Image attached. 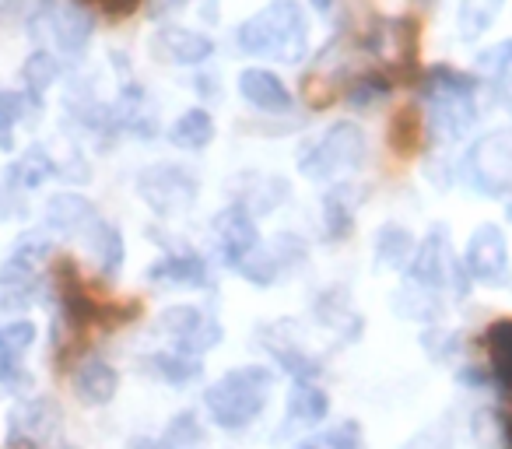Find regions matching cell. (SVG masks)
I'll list each match as a JSON object with an SVG mask.
<instances>
[{
	"mask_svg": "<svg viewBox=\"0 0 512 449\" xmlns=\"http://www.w3.org/2000/svg\"><path fill=\"white\" fill-rule=\"evenodd\" d=\"M235 43L246 57L299 64L309 57V18L299 0H271L249 15L235 32Z\"/></svg>",
	"mask_w": 512,
	"mask_h": 449,
	"instance_id": "6da1fadb",
	"label": "cell"
},
{
	"mask_svg": "<svg viewBox=\"0 0 512 449\" xmlns=\"http://www.w3.org/2000/svg\"><path fill=\"white\" fill-rule=\"evenodd\" d=\"M425 130L435 144H456L477 123V81L453 67H428L421 74Z\"/></svg>",
	"mask_w": 512,
	"mask_h": 449,
	"instance_id": "7a4b0ae2",
	"label": "cell"
},
{
	"mask_svg": "<svg viewBox=\"0 0 512 449\" xmlns=\"http://www.w3.org/2000/svg\"><path fill=\"white\" fill-rule=\"evenodd\" d=\"M274 393V372L264 365H239V369L225 372L218 383L204 390V407L214 418L218 428L228 432H242L256 414L264 411L267 400Z\"/></svg>",
	"mask_w": 512,
	"mask_h": 449,
	"instance_id": "3957f363",
	"label": "cell"
},
{
	"mask_svg": "<svg viewBox=\"0 0 512 449\" xmlns=\"http://www.w3.org/2000/svg\"><path fill=\"white\" fill-rule=\"evenodd\" d=\"M92 15L81 0H36L29 11V36L57 60H81L92 43Z\"/></svg>",
	"mask_w": 512,
	"mask_h": 449,
	"instance_id": "277c9868",
	"label": "cell"
},
{
	"mask_svg": "<svg viewBox=\"0 0 512 449\" xmlns=\"http://www.w3.org/2000/svg\"><path fill=\"white\" fill-rule=\"evenodd\" d=\"M365 130L355 120H337L330 123L323 134H316L313 141H306L299 148V172L313 183H330V179L344 176V172H355L365 162Z\"/></svg>",
	"mask_w": 512,
	"mask_h": 449,
	"instance_id": "5b68a950",
	"label": "cell"
},
{
	"mask_svg": "<svg viewBox=\"0 0 512 449\" xmlns=\"http://www.w3.org/2000/svg\"><path fill=\"white\" fill-rule=\"evenodd\" d=\"M463 183L481 197H505L512 190V130H488L467 148L460 162Z\"/></svg>",
	"mask_w": 512,
	"mask_h": 449,
	"instance_id": "8992f818",
	"label": "cell"
},
{
	"mask_svg": "<svg viewBox=\"0 0 512 449\" xmlns=\"http://www.w3.org/2000/svg\"><path fill=\"white\" fill-rule=\"evenodd\" d=\"M407 281L421 288H446L453 299H463L470 292V274L463 267V257H456L453 243H449L446 229H432L414 250V260L407 267Z\"/></svg>",
	"mask_w": 512,
	"mask_h": 449,
	"instance_id": "52a82bcc",
	"label": "cell"
},
{
	"mask_svg": "<svg viewBox=\"0 0 512 449\" xmlns=\"http://www.w3.org/2000/svg\"><path fill=\"white\" fill-rule=\"evenodd\" d=\"M137 193L141 200L158 214V218H176V214L190 211L193 200L200 193V183L186 165L158 162L137 176Z\"/></svg>",
	"mask_w": 512,
	"mask_h": 449,
	"instance_id": "ba28073f",
	"label": "cell"
},
{
	"mask_svg": "<svg viewBox=\"0 0 512 449\" xmlns=\"http://www.w3.org/2000/svg\"><path fill=\"white\" fill-rule=\"evenodd\" d=\"M158 327L172 337V351H179V355H193V358H204L207 351L218 348L221 337H225L221 323L200 306H169V309H162V316H158Z\"/></svg>",
	"mask_w": 512,
	"mask_h": 449,
	"instance_id": "9c48e42d",
	"label": "cell"
},
{
	"mask_svg": "<svg viewBox=\"0 0 512 449\" xmlns=\"http://www.w3.org/2000/svg\"><path fill=\"white\" fill-rule=\"evenodd\" d=\"M463 267H467L470 281H481V285H509V243H505L502 229L481 221L467 239V250H463Z\"/></svg>",
	"mask_w": 512,
	"mask_h": 449,
	"instance_id": "30bf717a",
	"label": "cell"
},
{
	"mask_svg": "<svg viewBox=\"0 0 512 449\" xmlns=\"http://www.w3.org/2000/svg\"><path fill=\"white\" fill-rule=\"evenodd\" d=\"M211 232H214V246H218L221 260H225L232 271H239V267L256 253V246H260L256 218L239 204L221 207L211 221Z\"/></svg>",
	"mask_w": 512,
	"mask_h": 449,
	"instance_id": "8fae6325",
	"label": "cell"
},
{
	"mask_svg": "<svg viewBox=\"0 0 512 449\" xmlns=\"http://www.w3.org/2000/svg\"><path fill=\"white\" fill-rule=\"evenodd\" d=\"M306 260V243L299 236H274L271 243H260L256 253L239 267V274L256 288H271L281 274H292Z\"/></svg>",
	"mask_w": 512,
	"mask_h": 449,
	"instance_id": "7c38bea8",
	"label": "cell"
},
{
	"mask_svg": "<svg viewBox=\"0 0 512 449\" xmlns=\"http://www.w3.org/2000/svg\"><path fill=\"white\" fill-rule=\"evenodd\" d=\"M148 50L158 64L172 67H200L214 57V39L207 32L183 29V25H162L148 39Z\"/></svg>",
	"mask_w": 512,
	"mask_h": 449,
	"instance_id": "4fadbf2b",
	"label": "cell"
},
{
	"mask_svg": "<svg viewBox=\"0 0 512 449\" xmlns=\"http://www.w3.org/2000/svg\"><path fill=\"white\" fill-rule=\"evenodd\" d=\"M239 95L249 109L267 116H285L295 106L288 85L274 71H267V67H246L239 74Z\"/></svg>",
	"mask_w": 512,
	"mask_h": 449,
	"instance_id": "5bb4252c",
	"label": "cell"
},
{
	"mask_svg": "<svg viewBox=\"0 0 512 449\" xmlns=\"http://www.w3.org/2000/svg\"><path fill=\"white\" fill-rule=\"evenodd\" d=\"M57 407L46 397H29L11 411L8 418V442H22V446H39V442L53 439L57 432Z\"/></svg>",
	"mask_w": 512,
	"mask_h": 449,
	"instance_id": "9a60e30c",
	"label": "cell"
},
{
	"mask_svg": "<svg viewBox=\"0 0 512 449\" xmlns=\"http://www.w3.org/2000/svg\"><path fill=\"white\" fill-rule=\"evenodd\" d=\"M95 221H99V211H95L92 200L81 197V193H57V197H50V204H46V211H43L46 232H57V236L81 239Z\"/></svg>",
	"mask_w": 512,
	"mask_h": 449,
	"instance_id": "2e32d148",
	"label": "cell"
},
{
	"mask_svg": "<svg viewBox=\"0 0 512 449\" xmlns=\"http://www.w3.org/2000/svg\"><path fill=\"white\" fill-rule=\"evenodd\" d=\"M148 281L158 288H207L211 285V267L197 253H165L148 271Z\"/></svg>",
	"mask_w": 512,
	"mask_h": 449,
	"instance_id": "e0dca14e",
	"label": "cell"
},
{
	"mask_svg": "<svg viewBox=\"0 0 512 449\" xmlns=\"http://www.w3.org/2000/svg\"><path fill=\"white\" fill-rule=\"evenodd\" d=\"M109 116H113L116 130H127V134H137V137H151L158 130L155 102L148 99V92H144L141 85H123L113 109H109Z\"/></svg>",
	"mask_w": 512,
	"mask_h": 449,
	"instance_id": "ac0fdd59",
	"label": "cell"
},
{
	"mask_svg": "<svg viewBox=\"0 0 512 449\" xmlns=\"http://www.w3.org/2000/svg\"><path fill=\"white\" fill-rule=\"evenodd\" d=\"M71 386H74V393L85 400V404L102 407V404H109V400L116 397L120 376H116V369L106 362V358L88 355V358H81L78 369L71 372Z\"/></svg>",
	"mask_w": 512,
	"mask_h": 449,
	"instance_id": "d6986e66",
	"label": "cell"
},
{
	"mask_svg": "<svg viewBox=\"0 0 512 449\" xmlns=\"http://www.w3.org/2000/svg\"><path fill=\"white\" fill-rule=\"evenodd\" d=\"M81 243H85V250L92 253V264L95 271L102 274L106 281H116L123 271V257H127V250H123V236L116 225H109V221H95L92 229L81 236Z\"/></svg>",
	"mask_w": 512,
	"mask_h": 449,
	"instance_id": "ffe728a7",
	"label": "cell"
},
{
	"mask_svg": "<svg viewBox=\"0 0 512 449\" xmlns=\"http://www.w3.org/2000/svg\"><path fill=\"white\" fill-rule=\"evenodd\" d=\"M355 214H358V190L348 183H337L323 193V232L327 239H348L355 232Z\"/></svg>",
	"mask_w": 512,
	"mask_h": 449,
	"instance_id": "44dd1931",
	"label": "cell"
},
{
	"mask_svg": "<svg viewBox=\"0 0 512 449\" xmlns=\"http://www.w3.org/2000/svg\"><path fill=\"white\" fill-rule=\"evenodd\" d=\"M57 172H60L57 158H53L43 144H32V148H25L22 155L8 165V176L4 179H8L11 190H39V186L57 176Z\"/></svg>",
	"mask_w": 512,
	"mask_h": 449,
	"instance_id": "7402d4cb",
	"label": "cell"
},
{
	"mask_svg": "<svg viewBox=\"0 0 512 449\" xmlns=\"http://www.w3.org/2000/svg\"><path fill=\"white\" fill-rule=\"evenodd\" d=\"M316 320H320L323 327L337 330L344 341H358V337H362V316L351 309V299L344 288H330V292H323L320 299H316Z\"/></svg>",
	"mask_w": 512,
	"mask_h": 449,
	"instance_id": "603a6c76",
	"label": "cell"
},
{
	"mask_svg": "<svg viewBox=\"0 0 512 449\" xmlns=\"http://www.w3.org/2000/svg\"><path fill=\"white\" fill-rule=\"evenodd\" d=\"M414 250H418V243H414V236L404 225H383L376 232V246H372L379 271H407L414 260Z\"/></svg>",
	"mask_w": 512,
	"mask_h": 449,
	"instance_id": "cb8c5ba5",
	"label": "cell"
},
{
	"mask_svg": "<svg viewBox=\"0 0 512 449\" xmlns=\"http://www.w3.org/2000/svg\"><path fill=\"white\" fill-rule=\"evenodd\" d=\"M214 134H218V127H214V116L207 113L204 106L186 109L169 127V141H172V148H179V151H204L207 144L214 141Z\"/></svg>",
	"mask_w": 512,
	"mask_h": 449,
	"instance_id": "d4e9b609",
	"label": "cell"
},
{
	"mask_svg": "<svg viewBox=\"0 0 512 449\" xmlns=\"http://www.w3.org/2000/svg\"><path fill=\"white\" fill-rule=\"evenodd\" d=\"M60 78V60L53 57L50 50H43V46H36V50L25 57L22 64V85H25V102H43V95L50 92L53 85H57Z\"/></svg>",
	"mask_w": 512,
	"mask_h": 449,
	"instance_id": "484cf974",
	"label": "cell"
},
{
	"mask_svg": "<svg viewBox=\"0 0 512 449\" xmlns=\"http://www.w3.org/2000/svg\"><path fill=\"white\" fill-rule=\"evenodd\" d=\"M330 414V397L323 393V386L316 383H295L288 393L285 418L288 425H320Z\"/></svg>",
	"mask_w": 512,
	"mask_h": 449,
	"instance_id": "4316f807",
	"label": "cell"
},
{
	"mask_svg": "<svg viewBox=\"0 0 512 449\" xmlns=\"http://www.w3.org/2000/svg\"><path fill=\"white\" fill-rule=\"evenodd\" d=\"M393 313L404 316V320L414 323H435L442 316V299L432 292V288H421L407 281L397 295H393Z\"/></svg>",
	"mask_w": 512,
	"mask_h": 449,
	"instance_id": "83f0119b",
	"label": "cell"
},
{
	"mask_svg": "<svg viewBox=\"0 0 512 449\" xmlns=\"http://www.w3.org/2000/svg\"><path fill=\"white\" fill-rule=\"evenodd\" d=\"M484 341L491 355V379L498 390L512 393V320H498L495 327H488Z\"/></svg>",
	"mask_w": 512,
	"mask_h": 449,
	"instance_id": "f1b7e54d",
	"label": "cell"
},
{
	"mask_svg": "<svg viewBox=\"0 0 512 449\" xmlns=\"http://www.w3.org/2000/svg\"><path fill=\"white\" fill-rule=\"evenodd\" d=\"M425 113H418V109H400L397 116L390 120V148L397 151V155L411 158L418 155L421 148H425Z\"/></svg>",
	"mask_w": 512,
	"mask_h": 449,
	"instance_id": "f546056e",
	"label": "cell"
},
{
	"mask_svg": "<svg viewBox=\"0 0 512 449\" xmlns=\"http://www.w3.org/2000/svg\"><path fill=\"white\" fill-rule=\"evenodd\" d=\"M505 0H460V11H456V29H460L463 43H474L484 32L495 25L498 11H502Z\"/></svg>",
	"mask_w": 512,
	"mask_h": 449,
	"instance_id": "4dcf8cb0",
	"label": "cell"
},
{
	"mask_svg": "<svg viewBox=\"0 0 512 449\" xmlns=\"http://www.w3.org/2000/svg\"><path fill=\"white\" fill-rule=\"evenodd\" d=\"M200 358L193 355H179V351H155L148 355V372L158 376L162 383H172V386H186L200 376Z\"/></svg>",
	"mask_w": 512,
	"mask_h": 449,
	"instance_id": "1f68e13d",
	"label": "cell"
},
{
	"mask_svg": "<svg viewBox=\"0 0 512 449\" xmlns=\"http://www.w3.org/2000/svg\"><path fill=\"white\" fill-rule=\"evenodd\" d=\"M25 109H29V102H25L22 92L0 88V151L15 148V130L22 123Z\"/></svg>",
	"mask_w": 512,
	"mask_h": 449,
	"instance_id": "d6a6232c",
	"label": "cell"
},
{
	"mask_svg": "<svg viewBox=\"0 0 512 449\" xmlns=\"http://www.w3.org/2000/svg\"><path fill=\"white\" fill-rule=\"evenodd\" d=\"M200 442H204V428H200V421H197V414H193V411L176 414V418L169 421V428H165V435H162L165 449H197Z\"/></svg>",
	"mask_w": 512,
	"mask_h": 449,
	"instance_id": "836d02e7",
	"label": "cell"
},
{
	"mask_svg": "<svg viewBox=\"0 0 512 449\" xmlns=\"http://www.w3.org/2000/svg\"><path fill=\"white\" fill-rule=\"evenodd\" d=\"M477 71L488 74V78L498 81V85H512V39L477 53Z\"/></svg>",
	"mask_w": 512,
	"mask_h": 449,
	"instance_id": "e575fe53",
	"label": "cell"
},
{
	"mask_svg": "<svg viewBox=\"0 0 512 449\" xmlns=\"http://www.w3.org/2000/svg\"><path fill=\"white\" fill-rule=\"evenodd\" d=\"M421 348H425V355L432 358V362L446 365V362H453V355L460 351V334L442 330V327H425V334H421Z\"/></svg>",
	"mask_w": 512,
	"mask_h": 449,
	"instance_id": "d590c367",
	"label": "cell"
},
{
	"mask_svg": "<svg viewBox=\"0 0 512 449\" xmlns=\"http://www.w3.org/2000/svg\"><path fill=\"white\" fill-rule=\"evenodd\" d=\"M390 92H393L390 81L379 78V74H372V78L351 81V85H348V102H351V106H376V102H383Z\"/></svg>",
	"mask_w": 512,
	"mask_h": 449,
	"instance_id": "8d00e7d4",
	"label": "cell"
},
{
	"mask_svg": "<svg viewBox=\"0 0 512 449\" xmlns=\"http://www.w3.org/2000/svg\"><path fill=\"white\" fill-rule=\"evenodd\" d=\"M323 449H365V435L358 421H341L337 428H330L327 435H320Z\"/></svg>",
	"mask_w": 512,
	"mask_h": 449,
	"instance_id": "74e56055",
	"label": "cell"
},
{
	"mask_svg": "<svg viewBox=\"0 0 512 449\" xmlns=\"http://www.w3.org/2000/svg\"><path fill=\"white\" fill-rule=\"evenodd\" d=\"M22 358L25 355H18V351L8 344V337H4V330H0V383H8V386H22L25 383Z\"/></svg>",
	"mask_w": 512,
	"mask_h": 449,
	"instance_id": "f35d334b",
	"label": "cell"
},
{
	"mask_svg": "<svg viewBox=\"0 0 512 449\" xmlns=\"http://www.w3.org/2000/svg\"><path fill=\"white\" fill-rule=\"evenodd\" d=\"M404 449H453V428L442 421V425L425 428L421 435H414Z\"/></svg>",
	"mask_w": 512,
	"mask_h": 449,
	"instance_id": "ab89813d",
	"label": "cell"
},
{
	"mask_svg": "<svg viewBox=\"0 0 512 449\" xmlns=\"http://www.w3.org/2000/svg\"><path fill=\"white\" fill-rule=\"evenodd\" d=\"M190 0H148L144 4V15L151 18V22H162V18H172L176 11H183Z\"/></svg>",
	"mask_w": 512,
	"mask_h": 449,
	"instance_id": "60d3db41",
	"label": "cell"
},
{
	"mask_svg": "<svg viewBox=\"0 0 512 449\" xmlns=\"http://www.w3.org/2000/svg\"><path fill=\"white\" fill-rule=\"evenodd\" d=\"M99 4L109 18H130L137 8H141V0H99Z\"/></svg>",
	"mask_w": 512,
	"mask_h": 449,
	"instance_id": "b9f144b4",
	"label": "cell"
},
{
	"mask_svg": "<svg viewBox=\"0 0 512 449\" xmlns=\"http://www.w3.org/2000/svg\"><path fill=\"white\" fill-rule=\"evenodd\" d=\"M460 383H467V386H477V390H481V386H495V379H491V372H481L474 365V369H460Z\"/></svg>",
	"mask_w": 512,
	"mask_h": 449,
	"instance_id": "7bdbcfd3",
	"label": "cell"
},
{
	"mask_svg": "<svg viewBox=\"0 0 512 449\" xmlns=\"http://www.w3.org/2000/svg\"><path fill=\"white\" fill-rule=\"evenodd\" d=\"M313 4V11H330L334 8V0H309Z\"/></svg>",
	"mask_w": 512,
	"mask_h": 449,
	"instance_id": "ee69618b",
	"label": "cell"
},
{
	"mask_svg": "<svg viewBox=\"0 0 512 449\" xmlns=\"http://www.w3.org/2000/svg\"><path fill=\"white\" fill-rule=\"evenodd\" d=\"M295 449H323V446H320V439H306V442H299Z\"/></svg>",
	"mask_w": 512,
	"mask_h": 449,
	"instance_id": "f6af8a7d",
	"label": "cell"
},
{
	"mask_svg": "<svg viewBox=\"0 0 512 449\" xmlns=\"http://www.w3.org/2000/svg\"><path fill=\"white\" fill-rule=\"evenodd\" d=\"M8 449H36V446H22V442H8Z\"/></svg>",
	"mask_w": 512,
	"mask_h": 449,
	"instance_id": "bcb514c9",
	"label": "cell"
},
{
	"mask_svg": "<svg viewBox=\"0 0 512 449\" xmlns=\"http://www.w3.org/2000/svg\"><path fill=\"white\" fill-rule=\"evenodd\" d=\"M505 218H509V221H512V200H509V207H505Z\"/></svg>",
	"mask_w": 512,
	"mask_h": 449,
	"instance_id": "7dc6e473",
	"label": "cell"
},
{
	"mask_svg": "<svg viewBox=\"0 0 512 449\" xmlns=\"http://www.w3.org/2000/svg\"><path fill=\"white\" fill-rule=\"evenodd\" d=\"M64 449H78V446H64Z\"/></svg>",
	"mask_w": 512,
	"mask_h": 449,
	"instance_id": "c3c4849f",
	"label": "cell"
}]
</instances>
